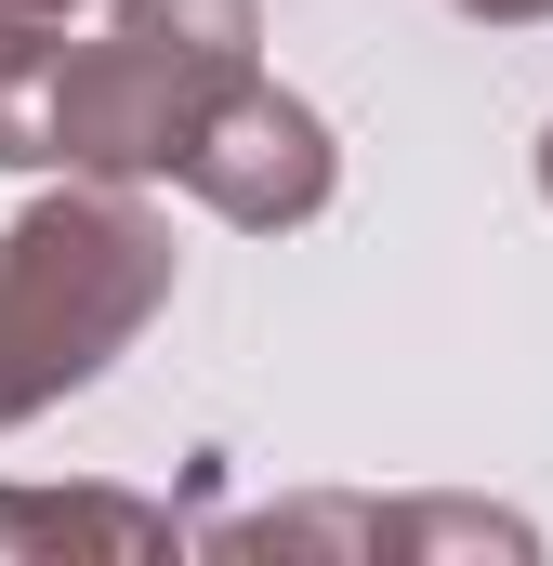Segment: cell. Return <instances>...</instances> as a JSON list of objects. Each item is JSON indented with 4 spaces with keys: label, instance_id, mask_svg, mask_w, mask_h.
<instances>
[{
    "label": "cell",
    "instance_id": "obj_2",
    "mask_svg": "<svg viewBox=\"0 0 553 566\" xmlns=\"http://www.w3.org/2000/svg\"><path fill=\"white\" fill-rule=\"evenodd\" d=\"M251 40H264V0H106V27L53 53L40 145L93 185L185 171L198 119L251 80Z\"/></svg>",
    "mask_w": 553,
    "mask_h": 566
},
{
    "label": "cell",
    "instance_id": "obj_5",
    "mask_svg": "<svg viewBox=\"0 0 553 566\" xmlns=\"http://www.w3.org/2000/svg\"><path fill=\"white\" fill-rule=\"evenodd\" d=\"M0 541L13 554H171V514L106 501V488H0Z\"/></svg>",
    "mask_w": 553,
    "mask_h": 566
},
{
    "label": "cell",
    "instance_id": "obj_7",
    "mask_svg": "<svg viewBox=\"0 0 553 566\" xmlns=\"http://www.w3.org/2000/svg\"><path fill=\"white\" fill-rule=\"evenodd\" d=\"M461 13H488V27H541L553 0H461Z\"/></svg>",
    "mask_w": 553,
    "mask_h": 566
},
{
    "label": "cell",
    "instance_id": "obj_3",
    "mask_svg": "<svg viewBox=\"0 0 553 566\" xmlns=\"http://www.w3.org/2000/svg\"><path fill=\"white\" fill-rule=\"evenodd\" d=\"M330 119L303 106V93H276L264 66L198 119V145H185V185L225 211V224H251V238H276V224H316L330 211Z\"/></svg>",
    "mask_w": 553,
    "mask_h": 566
},
{
    "label": "cell",
    "instance_id": "obj_1",
    "mask_svg": "<svg viewBox=\"0 0 553 566\" xmlns=\"http://www.w3.org/2000/svg\"><path fill=\"white\" fill-rule=\"evenodd\" d=\"M171 303V224L133 185H66L0 224V422H40L53 396L106 382L133 329Z\"/></svg>",
    "mask_w": 553,
    "mask_h": 566
},
{
    "label": "cell",
    "instance_id": "obj_6",
    "mask_svg": "<svg viewBox=\"0 0 553 566\" xmlns=\"http://www.w3.org/2000/svg\"><path fill=\"white\" fill-rule=\"evenodd\" d=\"M80 0H0V171H40V93H53V53H66Z\"/></svg>",
    "mask_w": 553,
    "mask_h": 566
},
{
    "label": "cell",
    "instance_id": "obj_8",
    "mask_svg": "<svg viewBox=\"0 0 553 566\" xmlns=\"http://www.w3.org/2000/svg\"><path fill=\"white\" fill-rule=\"evenodd\" d=\"M541 198H553V133H541Z\"/></svg>",
    "mask_w": 553,
    "mask_h": 566
},
{
    "label": "cell",
    "instance_id": "obj_4",
    "mask_svg": "<svg viewBox=\"0 0 553 566\" xmlns=\"http://www.w3.org/2000/svg\"><path fill=\"white\" fill-rule=\"evenodd\" d=\"M303 541H356V554H528V527H514V514H474V501H421V514L303 501V514H251V527H225V554H303Z\"/></svg>",
    "mask_w": 553,
    "mask_h": 566
}]
</instances>
